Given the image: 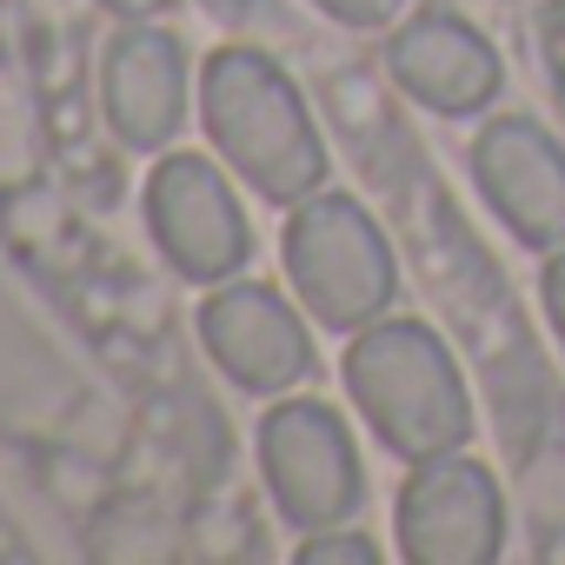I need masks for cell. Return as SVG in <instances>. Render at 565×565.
<instances>
[{
  "label": "cell",
  "mask_w": 565,
  "mask_h": 565,
  "mask_svg": "<svg viewBox=\"0 0 565 565\" xmlns=\"http://www.w3.org/2000/svg\"><path fill=\"white\" fill-rule=\"evenodd\" d=\"M479 160H492V193H499V206L512 213V226L525 239L565 233V167L539 134L499 127L492 147H479Z\"/></svg>",
  "instance_id": "1"
},
{
  "label": "cell",
  "mask_w": 565,
  "mask_h": 565,
  "mask_svg": "<svg viewBox=\"0 0 565 565\" xmlns=\"http://www.w3.org/2000/svg\"><path fill=\"white\" fill-rule=\"evenodd\" d=\"M413 539H426L439 525V539L426 545L433 558H479L492 552V492L479 472H426V486L406 505Z\"/></svg>",
  "instance_id": "2"
},
{
  "label": "cell",
  "mask_w": 565,
  "mask_h": 565,
  "mask_svg": "<svg viewBox=\"0 0 565 565\" xmlns=\"http://www.w3.org/2000/svg\"><path fill=\"white\" fill-rule=\"evenodd\" d=\"M552 313H558V333H565V266L552 273Z\"/></svg>",
  "instance_id": "3"
}]
</instances>
